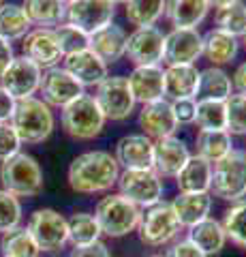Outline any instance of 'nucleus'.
<instances>
[{"label": "nucleus", "mask_w": 246, "mask_h": 257, "mask_svg": "<svg viewBox=\"0 0 246 257\" xmlns=\"http://www.w3.org/2000/svg\"><path fill=\"white\" fill-rule=\"evenodd\" d=\"M165 50V35L156 26L135 28L126 37V54L135 67L146 64H161Z\"/></svg>", "instance_id": "obj_15"}, {"label": "nucleus", "mask_w": 246, "mask_h": 257, "mask_svg": "<svg viewBox=\"0 0 246 257\" xmlns=\"http://www.w3.org/2000/svg\"><path fill=\"white\" fill-rule=\"evenodd\" d=\"M60 124L69 138L77 142H88L99 138L105 126V116L97 105L92 94H79L75 101L60 109Z\"/></svg>", "instance_id": "obj_5"}, {"label": "nucleus", "mask_w": 246, "mask_h": 257, "mask_svg": "<svg viewBox=\"0 0 246 257\" xmlns=\"http://www.w3.org/2000/svg\"><path fill=\"white\" fill-rule=\"evenodd\" d=\"M203 52V35L197 28H171L165 35V64H195Z\"/></svg>", "instance_id": "obj_14"}, {"label": "nucleus", "mask_w": 246, "mask_h": 257, "mask_svg": "<svg viewBox=\"0 0 246 257\" xmlns=\"http://www.w3.org/2000/svg\"><path fill=\"white\" fill-rule=\"evenodd\" d=\"M116 184L118 193L141 210L163 202L165 182L152 167H148V170H120Z\"/></svg>", "instance_id": "obj_7"}, {"label": "nucleus", "mask_w": 246, "mask_h": 257, "mask_svg": "<svg viewBox=\"0 0 246 257\" xmlns=\"http://www.w3.org/2000/svg\"><path fill=\"white\" fill-rule=\"evenodd\" d=\"M180 223L176 219V214L171 210V204L167 202H158L154 206L141 210V219L137 225V234L139 240L146 246H165L171 244L180 234Z\"/></svg>", "instance_id": "obj_8"}, {"label": "nucleus", "mask_w": 246, "mask_h": 257, "mask_svg": "<svg viewBox=\"0 0 246 257\" xmlns=\"http://www.w3.org/2000/svg\"><path fill=\"white\" fill-rule=\"evenodd\" d=\"M233 94L231 75L220 67H208L199 71V86H197L195 99H208V101H227Z\"/></svg>", "instance_id": "obj_29"}, {"label": "nucleus", "mask_w": 246, "mask_h": 257, "mask_svg": "<svg viewBox=\"0 0 246 257\" xmlns=\"http://www.w3.org/2000/svg\"><path fill=\"white\" fill-rule=\"evenodd\" d=\"M227 105V133L246 138V96L231 94L225 101Z\"/></svg>", "instance_id": "obj_41"}, {"label": "nucleus", "mask_w": 246, "mask_h": 257, "mask_svg": "<svg viewBox=\"0 0 246 257\" xmlns=\"http://www.w3.org/2000/svg\"><path fill=\"white\" fill-rule=\"evenodd\" d=\"M233 150V140L227 131H199L195 138V155L214 165Z\"/></svg>", "instance_id": "obj_31"}, {"label": "nucleus", "mask_w": 246, "mask_h": 257, "mask_svg": "<svg viewBox=\"0 0 246 257\" xmlns=\"http://www.w3.org/2000/svg\"><path fill=\"white\" fill-rule=\"evenodd\" d=\"M171 210L176 214L180 227H193L210 216L212 195L210 193H178L171 202Z\"/></svg>", "instance_id": "obj_24"}, {"label": "nucleus", "mask_w": 246, "mask_h": 257, "mask_svg": "<svg viewBox=\"0 0 246 257\" xmlns=\"http://www.w3.org/2000/svg\"><path fill=\"white\" fill-rule=\"evenodd\" d=\"M214 22H216V30H223L235 39H242L246 35V5L242 0H237L229 7L216 9Z\"/></svg>", "instance_id": "obj_37"}, {"label": "nucleus", "mask_w": 246, "mask_h": 257, "mask_svg": "<svg viewBox=\"0 0 246 257\" xmlns=\"http://www.w3.org/2000/svg\"><path fill=\"white\" fill-rule=\"evenodd\" d=\"M199 131H227V105L225 101H197L195 122Z\"/></svg>", "instance_id": "obj_36"}, {"label": "nucleus", "mask_w": 246, "mask_h": 257, "mask_svg": "<svg viewBox=\"0 0 246 257\" xmlns=\"http://www.w3.org/2000/svg\"><path fill=\"white\" fill-rule=\"evenodd\" d=\"M210 182L212 165L197 155H190L176 176V187L180 193H210Z\"/></svg>", "instance_id": "obj_27"}, {"label": "nucleus", "mask_w": 246, "mask_h": 257, "mask_svg": "<svg viewBox=\"0 0 246 257\" xmlns=\"http://www.w3.org/2000/svg\"><path fill=\"white\" fill-rule=\"evenodd\" d=\"M22 223V204L20 197L11 195L9 191L0 189V236L20 227Z\"/></svg>", "instance_id": "obj_40"}, {"label": "nucleus", "mask_w": 246, "mask_h": 257, "mask_svg": "<svg viewBox=\"0 0 246 257\" xmlns=\"http://www.w3.org/2000/svg\"><path fill=\"white\" fill-rule=\"evenodd\" d=\"M26 229L41 253H56L69 242L67 219L54 208H39L30 214Z\"/></svg>", "instance_id": "obj_9"}, {"label": "nucleus", "mask_w": 246, "mask_h": 257, "mask_svg": "<svg viewBox=\"0 0 246 257\" xmlns=\"http://www.w3.org/2000/svg\"><path fill=\"white\" fill-rule=\"evenodd\" d=\"M69 257H112V253H109L105 242L97 240V242L86 244V246H73V251L69 253Z\"/></svg>", "instance_id": "obj_45"}, {"label": "nucleus", "mask_w": 246, "mask_h": 257, "mask_svg": "<svg viewBox=\"0 0 246 257\" xmlns=\"http://www.w3.org/2000/svg\"><path fill=\"white\" fill-rule=\"evenodd\" d=\"M148 257H165V255H158V253H154V255H148Z\"/></svg>", "instance_id": "obj_51"}, {"label": "nucleus", "mask_w": 246, "mask_h": 257, "mask_svg": "<svg viewBox=\"0 0 246 257\" xmlns=\"http://www.w3.org/2000/svg\"><path fill=\"white\" fill-rule=\"evenodd\" d=\"M242 39H244V47H246V35H244V37H242Z\"/></svg>", "instance_id": "obj_53"}, {"label": "nucleus", "mask_w": 246, "mask_h": 257, "mask_svg": "<svg viewBox=\"0 0 246 257\" xmlns=\"http://www.w3.org/2000/svg\"><path fill=\"white\" fill-rule=\"evenodd\" d=\"M41 101L50 107H65L71 101H75L79 94H84V86L69 73L65 67L45 69L41 75V86H39Z\"/></svg>", "instance_id": "obj_12"}, {"label": "nucleus", "mask_w": 246, "mask_h": 257, "mask_svg": "<svg viewBox=\"0 0 246 257\" xmlns=\"http://www.w3.org/2000/svg\"><path fill=\"white\" fill-rule=\"evenodd\" d=\"M13 58H15L13 45H11L9 41H5V39H0V75L5 73V69L9 67Z\"/></svg>", "instance_id": "obj_48"}, {"label": "nucleus", "mask_w": 246, "mask_h": 257, "mask_svg": "<svg viewBox=\"0 0 246 257\" xmlns=\"http://www.w3.org/2000/svg\"><path fill=\"white\" fill-rule=\"evenodd\" d=\"M154 142L144 133H129L116 142L114 159L120 170H148L152 167Z\"/></svg>", "instance_id": "obj_17"}, {"label": "nucleus", "mask_w": 246, "mask_h": 257, "mask_svg": "<svg viewBox=\"0 0 246 257\" xmlns=\"http://www.w3.org/2000/svg\"><path fill=\"white\" fill-rule=\"evenodd\" d=\"M165 257H205V255L193 242H190L188 238H184V240H176V242H171V246L167 248Z\"/></svg>", "instance_id": "obj_44"}, {"label": "nucleus", "mask_w": 246, "mask_h": 257, "mask_svg": "<svg viewBox=\"0 0 246 257\" xmlns=\"http://www.w3.org/2000/svg\"><path fill=\"white\" fill-rule=\"evenodd\" d=\"M54 30H56L60 50H62V54H65V56L82 52V50H88V47H90V35H88V32H84L82 28L73 26V24L62 22Z\"/></svg>", "instance_id": "obj_39"}, {"label": "nucleus", "mask_w": 246, "mask_h": 257, "mask_svg": "<svg viewBox=\"0 0 246 257\" xmlns=\"http://www.w3.org/2000/svg\"><path fill=\"white\" fill-rule=\"evenodd\" d=\"M231 86L235 94H244L246 96V60L242 64H237V69L231 75Z\"/></svg>", "instance_id": "obj_46"}, {"label": "nucleus", "mask_w": 246, "mask_h": 257, "mask_svg": "<svg viewBox=\"0 0 246 257\" xmlns=\"http://www.w3.org/2000/svg\"><path fill=\"white\" fill-rule=\"evenodd\" d=\"M109 3H114V5L118 7V5H126V3H129V0H109Z\"/></svg>", "instance_id": "obj_50"}, {"label": "nucleus", "mask_w": 246, "mask_h": 257, "mask_svg": "<svg viewBox=\"0 0 246 257\" xmlns=\"http://www.w3.org/2000/svg\"><path fill=\"white\" fill-rule=\"evenodd\" d=\"M97 105L101 107L105 120H126L135 111V99L129 90V82L122 75H107L97 86V92L92 94Z\"/></svg>", "instance_id": "obj_10"}, {"label": "nucleus", "mask_w": 246, "mask_h": 257, "mask_svg": "<svg viewBox=\"0 0 246 257\" xmlns=\"http://www.w3.org/2000/svg\"><path fill=\"white\" fill-rule=\"evenodd\" d=\"M62 3H65V5H71V3H73V0H62Z\"/></svg>", "instance_id": "obj_52"}, {"label": "nucleus", "mask_w": 246, "mask_h": 257, "mask_svg": "<svg viewBox=\"0 0 246 257\" xmlns=\"http://www.w3.org/2000/svg\"><path fill=\"white\" fill-rule=\"evenodd\" d=\"M41 75L43 69L39 64H35L26 56H15L9 67L5 69V73L0 75V86L15 101L28 99V96H35L39 92Z\"/></svg>", "instance_id": "obj_11"}, {"label": "nucleus", "mask_w": 246, "mask_h": 257, "mask_svg": "<svg viewBox=\"0 0 246 257\" xmlns=\"http://www.w3.org/2000/svg\"><path fill=\"white\" fill-rule=\"evenodd\" d=\"M30 28H33V24H30L22 5L15 3L0 5V39H5L9 43L22 41Z\"/></svg>", "instance_id": "obj_32"}, {"label": "nucleus", "mask_w": 246, "mask_h": 257, "mask_svg": "<svg viewBox=\"0 0 246 257\" xmlns=\"http://www.w3.org/2000/svg\"><path fill=\"white\" fill-rule=\"evenodd\" d=\"M13 107H15V99L7 94V92L3 90V86H0V122H3V120H9V118H11Z\"/></svg>", "instance_id": "obj_47"}, {"label": "nucleus", "mask_w": 246, "mask_h": 257, "mask_svg": "<svg viewBox=\"0 0 246 257\" xmlns=\"http://www.w3.org/2000/svg\"><path fill=\"white\" fill-rule=\"evenodd\" d=\"M210 195L223 202H240L246 197V152L233 148L212 165Z\"/></svg>", "instance_id": "obj_6"}, {"label": "nucleus", "mask_w": 246, "mask_h": 257, "mask_svg": "<svg viewBox=\"0 0 246 257\" xmlns=\"http://www.w3.org/2000/svg\"><path fill=\"white\" fill-rule=\"evenodd\" d=\"M237 52H240V39H235L231 35H227L223 30L212 28L203 35V52L201 56H205L212 67H225V64H231L235 60Z\"/></svg>", "instance_id": "obj_26"}, {"label": "nucleus", "mask_w": 246, "mask_h": 257, "mask_svg": "<svg viewBox=\"0 0 246 257\" xmlns=\"http://www.w3.org/2000/svg\"><path fill=\"white\" fill-rule=\"evenodd\" d=\"M120 165L107 150H86L77 155L69 165L67 180L69 187L82 195H97L107 193L116 187Z\"/></svg>", "instance_id": "obj_1"}, {"label": "nucleus", "mask_w": 246, "mask_h": 257, "mask_svg": "<svg viewBox=\"0 0 246 257\" xmlns=\"http://www.w3.org/2000/svg\"><path fill=\"white\" fill-rule=\"evenodd\" d=\"M69 229V242L73 246H86L101 240V227L92 212H75L71 219H67Z\"/></svg>", "instance_id": "obj_34"}, {"label": "nucleus", "mask_w": 246, "mask_h": 257, "mask_svg": "<svg viewBox=\"0 0 246 257\" xmlns=\"http://www.w3.org/2000/svg\"><path fill=\"white\" fill-rule=\"evenodd\" d=\"M124 15L135 28L156 26L165 15V0H129L124 5Z\"/></svg>", "instance_id": "obj_33"}, {"label": "nucleus", "mask_w": 246, "mask_h": 257, "mask_svg": "<svg viewBox=\"0 0 246 257\" xmlns=\"http://www.w3.org/2000/svg\"><path fill=\"white\" fill-rule=\"evenodd\" d=\"M20 148H22V142L18 138V133H15L13 124L9 120H3V122H0V163H3L5 159L18 155Z\"/></svg>", "instance_id": "obj_42"}, {"label": "nucleus", "mask_w": 246, "mask_h": 257, "mask_svg": "<svg viewBox=\"0 0 246 257\" xmlns=\"http://www.w3.org/2000/svg\"><path fill=\"white\" fill-rule=\"evenodd\" d=\"M186 238L197 248H199L205 257L218 255L227 244V236H225L223 225H220V221L212 219V216L203 219L201 223L193 225V227H188V236Z\"/></svg>", "instance_id": "obj_28"}, {"label": "nucleus", "mask_w": 246, "mask_h": 257, "mask_svg": "<svg viewBox=\"0 0 246 257\" xmlns=\"http://www.w3.org/2000/svg\"><path fill=\"white\" fill-rule=\"evenodd\" d=\"M94 219H97L101 234L109 238H124L133 234L141 219V208L129 202L120 193H107L94 206Z\"/></svg>", "instance_id": "obj_4"}, {"label": "nucleus", "mask_w": 246, "mask_h": 257, "mask_svg": "<svg viewBox=\"0 0 246 257\" xmlns=\"http://www.w3.org/2000/svg\"><path fill=\"white\" fill-rule=\"evenodd\" d=\"M62 62H65V69L84 88H97L103 79L109 75L107 64L103 62L99 56L90 50V47H88V50H82V52L65 56Z\"/></svg>", "instance_id": "obj_21"}, {"label": "nucleus", "mask_w": 246, "mask_h": 257, "mask_svg": "<svg viewBox=\"0 0 246 257\" xmlns=\"http://www.w3.org/2000/svg\"><path fill=\"white\" fill-rule=\"evenodd\" d=\"M169 103H171V111H173V118H176L178 126L195 122L197 99H178V101H169Z\"/></svg>", "instance_id": "obj_43"}, {"label": "nucleus", "mask_w": 246, "mask_h": 257, "mask_svg": "<svg viewBox=\"0 0 246 257\" xmlns=\"http://www.w3.org/2000/svg\"><path fill=\"white\" fill-rule=\"evenodd\" d=\"M210 3V9L214 7V9H223V7H229V5H233L237 3V0H208Z\"/></svg>", "instance_id": "obj_49"}, {"label": "nucleus", "mask_w": 246, "mask_h": 257, "mask_svg": "<svg viewBox=\"0 0 246 257\" xmlns=\"http://www.w3.org/2000/svg\"><path fill=\"white\" fill-rule=\"evenodd\" d=\"M3 3H5V0H0V5H3Z\"/></svg>", "instance_id": "obj_54"}, {"label": "nucleus", "mask_w": 246, "mask_h": 257, "mask_svg": "<svg viewBox=\"0 0 246 257\" xmlns=\"http://www.w3.org/2000/svg\"><path fill=\"white\" fill-rule=\"evenodd\" d=\"M0 184L15 197H37L43 191V170L28 152H18L0 163Z\"/></svg>", "instance_id": "obj_3"}, {"label": "nucleus", "mask_w": 246, "mask_h": 257, "mask_svg": "<svg viewBox=\"0 0 246 257\" xmlns=\"http://www.w3.org/2000/svg\"><path fill=\"white\" fill-rule=\"evenodd\" d=\"M139 128H141V133L148 135L152 142L176 135L178 122H176V118H173L171 103L167 99H158V101L141 105Z\"/></svg>", "instance_id": "obj_18"}, {"label": "nucleus", "mask_w": 246, "mask_h": 257, "mask_svg": "<svg viewBox=\"0 0 246 257\" xmlns=\"http://www.w3.org/2000/svg\"><path fill=\"white\" fill-rule=\"evenodd\" d=\"M22 7L37 28H56L67 18V5L62 0H24Z\"/></svg>", "instance_id": "obj_30"}, {"label": "nucleus", "mask_w": 246, "mask_h": 257, "mask_svg": "<svg viewBox=\"0 0 246 257\" xmlns=\"http://www.w3.org/2000/svg\"><path fill=\"white\" fill-rule=\"evenodd\" d=\"M165 99H195L199 86V69L195 64H167L163 69Z\"/></svg>", "instance_id": "obj_22"}, {"label": "nucleus", "mask_w": 246, "mask_h": 257, "mask_svg": "<svg viewBox=\"0 0 246 257\" xmlns=\"http://www.w3.org/2000/svg\"><path fill=\"white\" fill-rule=\"evenodd\" d=\"M22 52L41 69L58 67L65 58L54 28H30L22 39Z\"/></svg>", "instance_id": "obj_16"}, {"label": "nucleus", "mask_w": 246, "mask_h": 257, "mask_svg": "<svg viewBox=\"0 0 246 257\" xmlns=\"http://www.w3.org/2000/svg\"><path fill=\"white\" fill-rule=\"evenodd\" d=\"M208 11V0H165V18L171 28H197Z\"/></svg>", "instance_id": "obj_25"}, {"label": "nucleus", "mask_w": 246, "mask_h": 257, "mask_svg": "<svg viewBox=\"0 0 246 257\" xmlns=\"http://www.w3.org/2000/svg\"><path fill=\"white\" fill-rule=\"evenodd\" d=\"M188 159H190L188 146L180 138H176V135L154 142L152 170L161 176V178H176L178 172L184 167Z\"/></svg>", "instance_id": "obj_19"}, {"label": "nucleus", "mask_w": 246, "mask_h": 257, "mask_svg": "<svg viewBox=\"0 0 246 257\" xmlns=\"http://www.w3.org/2000/svg\"><path fill=\"white\" fill-rule=\"evenodd\" d=\"M129 90L135 103H152L165 99V82H163V67L161 64H146V67H133L131 75L126 77Z\"/></svg>", "instance_id": "obj_20"}, {"label": "nucleus", "mask_w": 246, "mask_h": 257, "mask_svg": "<svg viewBox=\"0 0 246 257\" xmlns=\"http://www.w3.org/2000/svg\"><path fill=\"white\" fill-rule=\"evenodd\" d=\"M126 37H129L126 30L112 22V24H107L105 28H101L90 35V50L105 64H114L124 58Z\"/></svg>", "instance_id": "obj_23"}, {"label": "nucleus", "mask_w": 246, "mask_h": 257, "mask_svg": "<svg viewBox=\"0 0 246 257\" xmlns=\"http://www.w3.org/2000/svg\"><path fill=\"white\" fill-rule=\"evenodd\" d=\"M116 18V5L109 0H73L67 5L65 22L82 28L84 32H97L112 24Z\"/></svg>", "instance_id": "obj_13"}, {"label": "nucleus", "mask_w": 246, "mask_h": 257, "mask_svg": "<svg viewBox=\"0 0 246 257\" xmlns=\"http://www.w3.org/2000/svg\"><path fill=\"white\" fill-rule=\"evenodd\" d=\"M0 255L3 257H39L37 242L30 236V231L26 227H15L11 231H7L0 238Z\"/></svg>", "instance_id": "obj_35"}, {"label": "nucleus", "mask_w": 246, "mask_h": 257, "mask_svg": "<svg viewBox=\"0 0 246 257\" xmlns=\"http://www.w3.org/2000/svg\"><path fill=\"white\" fill-rule=\"evenodd\" d=\"M244 152H246V150H244Z\"/></svg>", "instance_id": "obj_55"}, {"label": "nucleus", "mask_w": 246, "mask_h": 257, "mask_svg": "<svg viewBox=\"0 0 246 257\" xmlns=\"http://www.w3.org/2000/svg\"><path fill=\"white\" fill-rule=\"evenodd\" d=\"M22 144H43L56 128L52 107L37 96L15 101L13 114L9 118Z\"/></svg>", "instance_id": "obj_2"}, {"label": "nucleus", "mask_w": 246, "mask_h": 257, "mask_svg": "<svg viewBox=\"0 0 246 257\" xmlns=\"http://www.w3.org/2000/svg\"><path fill=\"white\" fill-rule=\"evenodd\" d=\"M220 225L225 229L227 240H231L233 244L246 251V199H240V202L229 206Z\"/></svg>", "instance_id": "obj_38"}]
</instances>
